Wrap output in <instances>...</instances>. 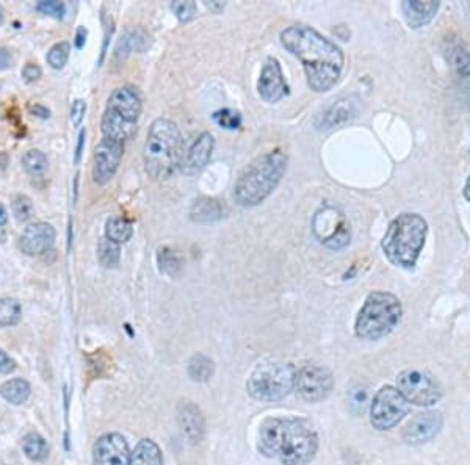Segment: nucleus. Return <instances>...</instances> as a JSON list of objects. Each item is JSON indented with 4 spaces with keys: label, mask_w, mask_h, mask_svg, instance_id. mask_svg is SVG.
<instances>
[{
    "label": "nucleus",
    "mask_w": 470,
    "mask_h": 465,
    "mask_svg": "<svg viewBox=\"0 0 470 465\" xmlns=\"http://www.w3.org/2000/svg\"><path fill=\"white\" fill-rule=\"evenodd\" d=\"M439 10V2L436 0H428V2H420V0H406L402 4L403 16L411 28H420L429 24Z\"/></svg>",
    "instance_id": "obj_20"
},
{
    "label": "nucleus",
    "mask_w": 470,
    "mask_h": 465,
    "mask_svg": "<svg viewBox=\"0 0 470 465\" xmlns=\"http://www.w3.org/2000/svg\"><path fill=\"white\" fill-rule=\"evenodd\" d=\"M257 91L260 97L268 104L279 102L281 99L289 95V87L286 79H284L282 68L276 58L269 57L265 61L257 82Z\"/></svg>",
    "instance_id": "obj_15"
},
{
    "label": "nucleus",
    "mask_w": 470,
    "mask_h": 465,
    "mask_svg": "<svg viewBox=\"0 0 470 465\" xmlns=\"http://www.w3.org/2000/svg\"><path fill=\"white\" fill-rule=\"evenodd\" d=\"M257 448L284 465H306L317 454L319 437L304 418H267L260 426Z\"/></svg>",
    "instance_id": "obj_2"
},
{
    "label": "nucleus",
    "mask_w": 470,
    "mask_h": 465,
    "mask_svg": "<svg viewBox=\"0 0 470 465\" xmlns=\"http://www.w3.org/2000/svg\"><path fill=\"white\" fill-rule=\"evenodd\" d=\"M30 384L26 381V379L22 378H14L10 379V381H6L0 387V395L2 397L11 402V405H24V402L30 398Z\"/></svg>",
    "instance_id": "obj_24"
},
{
    "label": "nucleus",
    "mask_w": 470,
    "mask_h": 465,
    "mask_svg": "<svg viewBox=\"0 0 470 465\" xmlns=\"http://www.w3.org/2000/svg\"><path fill=\"white\" fill-rule=\"evenodd\" d=\"M212 118L223 129L237 130L242 127V114L235 110H230V108H223V110L215 112Z\"/></svg>",
    "instance_id": "obj_33"
},
{
    "label": "nucleus",
    "mask_w": 470,
    "mask_h": 465,
    "mask_svg": "<svg viewBox=\"0 0 470 465\" xmlns=\"http://www.w3.org/2000/svg\"><path fill=\"white\" fill-rule=\"evenodd\" d=\"M55 229L48 223H35L30 224L26 230L22 232L19 238L21 251L27 255H41L48 252L55 243Z\"/></svg>",
    "instance_id": "obj_18"
},
{
    "label": "nucleus",
    "mask_w": 470,
    "mask_h": 465,
    "mask_svg": "<svg viewBox=\"0 0 470 465\" xmlns=\"http://www.w3.org/2000/svg\"><path fill=\"white\" fill-rule=\"evenodd\" d=\"M6 221H9V213H6V208L0 204V226H5Z\"/></svg>",
    "instance_id": "obj_49"
},
{
    "label": "nucleus",
    "mask_w": 470,
    "mask_h": 465,
    "mask_svg": "<svg viewBox=\"0 0 470 465\" xmlns=\"http://www.w3.org/2000/svg\"><path fill=\"white\" fill-rule=\"evenodd\" d=\"M410 412V402L395 387L386 385L375 395L370 407V422L376 429H392Z\"/></svg>",
    "instance_id": "obj_10"
},
{
    "label": "nucleus",
    "mask_w": 470,
    "mask_h": 465,
    "mask_svg": "<svg viewBox=\"0 0 470 465\" xmlns=\"http://www.w3.org/2000/svg\"><path fill=\"white\" fill-rule=\"evenodd\" d=\"M129 465H164V456L156 442L141 439L135 449L130 453Z\"/></svg>",
    "instance_id": "obj_23"
},
{
    "label": "nucleus",
    "mask_w": 470,
    "mask_h": 465,
    "mask_svg": "<svg viewBox=\"0 0 470 465\" xmlns=\"http://www.w3.org/2000/svg\"><path fill=\"white\" fill-rule=\"evenodd\" d=\"M13 63H14L13 53L9 49L0 48V69H10Z\"/></svg>",
    "instance_id": "obj_43"
},
{
    "label": "nucleus",
    "mask_w": 470,
    "mask_h": 465,
    "mask_svg": "<svg viewBox=\"0 0 470 465\" xmlns=\"http://www.w3.org/2000/svg\"><path fill=\"white\" fill-rule=\"evenodd\" d=\"M157 262H159V269L161 273L168 274L169 277H176L181 271V259L177 257V254L169 250V247H160L157 252Z\"/></svg>",
    "instance_id": "obj_30"
},
{
    "label": "nucleus",
    "mask_w": 470,
    "mask_h": 465,
    "mask_svg": "<svg viewBox=\"0 0 470 465\" xmlns=\"http://www.w3.org/2000/svg\"><path fill=\"white\" fill-rule=\"evenodd\" d=\"M134 235L132 223L121 216H113L105 224V238L112 240L113 243H127Z\"/></svg>",
    "instance_id": "obj_25"
},
{
    "label": "nucleus",
    "mask_w": 470,
    "mask_h": 465,
    "mask_svg": "<svg viewBox=\"0 0 470 465\" xmlns=\"http://www.w3.org/2000/svg\"><path fill=\"white\" fill-rule=\"evenodd\" d=\"M295 368L282 362H264L254 368L246 389L254 400L273 402L287 397L295 385Z\"/></svg>",
    "instance_id": "obj_8"
},
{
    "label": "nucleus",
    "mask_w": 470,
    "mask_h": 465,
    "mask_svg": "<svg viewBox=\"0 0 470 465\" xmlns=\"http://www.w3.org/2000/svg\"><path fill=\"white\" fill-rule=\"evenodd\" d=\"M36 10L46 14V16L63 19L65 13H66V6L63 2H55V0H43V2L36 5Z\"/></svg>",
    "instance_id": "obj_39"
},
{
    "label": "nucleus",
    "mask_w": 470,
    "mask_h": 465,
    "mask_svg": "<svg viewBox=\"0 0 470 465\" xmlns=\"http://www.w3.org/2000/svg\"><path fill=\"white\" fill-rule=\"evenodd\" d=\"M314 235L329 250H342L350 243V226L336 207H323L312 220Z\"/></svg>",
    "instance_id": "obj_11"
},
{
    "label": "nucleus",
    "mask_w": 470,
    "mask_h": 465,
    "mask_svg": "<svg viewBox=\"0 0 470 465\" xmlns=\"http://www.w3.org/2000/svg\"><path fill=\"white\" fill-rule=\"evenodd\" d=\"M442 414L437 410H427L414 415L403 428L402 437L410 445L427 444L437 436L442 428Z\"/></svg>",
    "instance_id": "obj_14"
},
{
    "label": "nucleus",
    "mask_w": 470,
    "mask_h": 465,
    "mask_svg": "<svg viewBox=\"0 0 470 465\" xmlns=\"http://www.w3.org/2000/svg\"><path fill=\"white\" fill-rule=\"evenodd\" d=\"M356 114V107L351 102L350 99H341L326 108V112L321 114L319 127L320 129H333L336 126L350 121L353 116Z\"/></svg>",
    "instance_id": "obj_22"
},
{
    "label": "nucleus",
    "mask_w": 470,
    "mask_h": 465,
    "mask_svg": "<svg viewBox=\"0 0 470 465\" xmlns=\"http://www.w3.org/2000/svg\"><path fill=\"white\" fill-rule=\"evenodd\" d=\"M119 46H124L126 52H132V50H144L149 48V35L144 32L141 28L132 30L129 32L124 40L121 41Z\"/></svg>",
    "instance_id": "obj_34"
},
{
    "label": "nucleus",
    "mask_w": 470,
    "mask_h": 465,
    "mask_svg": "<svg viewBox=\"0 0 470 465\" xmlns=\"http://www.w3.org/2000/svg\"><path fill=\"white\" fill-rule=\"evenodd\" d=\"M215 147V139L209 132H203L193 143L188 146V149L183 152L181 160V171L185 176L193 177L204 171V168L209 165L212 159V152Z\"/></svg>",
    "instance_id": "obj_16"
},
{
    "label": "nucleus",
    "mask_w": 470,
    "mask_h": 465,
    "mask_svg": "<svg viewBox=\"0 0 470 465\" xmlns=\"http://www.w3.org/2000/svg\"><path fill=\"white\" fill-rule=\"evenodd\" d=\"M22 449H24L28 459L35 462H41L49 456V445L46 439L38 432H30L22 440Z\"/></svg>",
    "instance_id": "obj_27"
},
{
    "label": "nucleus",
    "mask_w": 470,
    "mask_h": 465,
    "mask_svg": "<svg viewBox=\"0 0 470 465\" xmlns=\"http://www.w3.org/2000/svg\"><path fill=\"white\" fill-rule=\"evenodd\" d=\"M215 373V363L205 354L198 353L188 362V375L195 383H207Z\"/></svg>",
    "instance_id": "obj_26"
},
{
    "label": "nucleus",
    "mask_w": 470,
    "mask_h": 465,
    "mask_svg": "<svg viewBox=\"0 0 470 465\" xmlns=\"http://www.w3.org/2000/svg\"><path fill=\"white\" fill-rule=\"evenodd\" d=\"M30 113L38 116V118H43V119H48L49 116H50V112H49V108H46L40 104H36V105H32L30 107Z\"/></svg>",
    "instance_id": "obj_45"
},
{
    "label": "nucleus",
    "mask_w": 470,
    "mask_h": 465,
    "mask_svg": "<svg viewBox=\"0 0 470 465\" xmlns=\"http://www.w3.org/2000/svg\"><path fill=\"white\" fill-rule=\"evenodd\" d=\"M334 387L333 375L326 368L306 363L295 371L294 389L299 398L307 402H320L326 400Z\"/></svg>",
    "instance_id": "obj_12"
},
{
    "label": "nucleus",
    "mask_w": 470,
    "mask_h": 465,
    "mask_svg": "<svg viewBox=\"0 0 470 465\" xmlns=\"http://www.w3.org/2000/svg\"><path fill=\"white\" fill-rule=\"evenodd\" d=\"M96 465H129L130 449L121 434L112 432L99 437L95 444Z\"/></svg>",
    "instance_id": "obj_17"
},
{
    "label": "nucleus",
    "mask_w": 470,
    "mask_h": 465,
    "mask_svg": "<svg viewBox=\"0 0 470 465\" xmlns=\"http://www.w3.org/2000/svg\"><path fill=\"white\" fill-rule=\"evenodd\" d=\"M85 137H87V132L82 129L80 134H79V144H77V151H75V164H79V161H80L83 144H85Z\"/></svg>",
    "instance_id": "obj_47"
},
{
    "label": "nucleus",
    "mask_w": 470,
    "mask_h": 465,
    "mask_svg": "<svg viewBox=\"0 0 470 465\" xmlns=\"http://www.w3.org/2000/svg\"><path fill=\"white\" fill-rule=\"evenodd\" d=\"M43 74L41 68L36 63H27L24 68H22V79H24L27 83H33L38 79H40Z\"/></svg>",
    "instance_id": "obj_41"
},
{
    "label": "nucleus",
    "mask_w": 470,
    "mask_h": 465,
    "mask_svg": "<svg viewBox=\"0 0 470 465\" xmlns=\"http://www.w3.org/2000/svg\"><path fill=\"white\" fill-rule=\"evenodd\" d=\"M402 314V302L395 294L373 292L368 294L364 307L360 309L354 331L362 340H380L397 328Z\"/></svg>",
    "instance_id": "obj_7"
},
{
    "label": "nucleus",
    "mask_w": 470,
    "mask_h": 465,
    "mask_svg": "<svg viewBox=\"0 0 470 465\" xmlns=\"http://www.w3.org/2000/svg\"><path fill=\"white\" fill-rule=\"evenodd\" d=\"M281 44L303 63L307 85L315 92H326L338 82L345 57L341 48L317 30L295 24L281 33Z\"/></svg>",
    "instance_id": "obj_1"
},
{
    "label": "nucleus",
    "mask_w": 470,
    "mask_h": 465,
    "mask_svg": "<svg viewBox=\"0 0 470 465\" xmlns=\"http://www.w3.org/2000/svg\"><path fill=\"white\" fill-rule=\"evenodd\" d=\"M69 53H71V46H69V43H57L55 46H52V49L48 52V63L53 69H63L68 63Z\"/></svg>",
    "instance_id": "obj_35"
},
{
    "label": "nucleus",
    "mask_w": 470,
    "mask_h": 465,
    "mask_svg": "<svg viewBox=\"0 0 470 465\" xmlns=\"http://www.w3.org/2000/svg\"><path fill=\"white\" fill-rule=\"evenodd\" d=\"M141 108L140 92L134 87H121L114 90L109 97L101 121L102 138L126 143L135 135Z\"/></svg>",
    "instance_id": "obj_6"
},
{
    "label": "nucleus",
    "mask_w": 470,
    "mask_h": 465,
    "mask_svg": "<svg viewBox=\"0 0 470 465\" xmlns=\"http://www.w3.org/2000/svg\"><path fill=\"white\" fill-rule=\"evenodd\" d=\"M87 28H83V27H79V30H77V35H75V48L77 49H82L83 46H85V41H87Z\"/></svg>",
    "instance_id": "obj_46"
},
{
    "label": "nucleus",
    "mask_w": 470,
    "mask_h": 465,
    "mask_svg": "<svg viewBox=\"0 0 470 465\" xmlns=\"http://www.w3.org/2000/svg\"><path fill=\"white\" fill-rule=\"evenodd\" d=\"M428 224L417 213H403L390 223L383 238V251L395 267L412 268L425 245Z\"/></svg>",
    "instance_id": "obj_5"
},
{
    "label": "nucleus",
    "mask_w": 470,
    "mask_h": 465,
    "mask_svg": "<svg viewBox=\"0 0 470 465\" xmlns=\"http://www.w3.org/2000/svg\"><path fill=\"white\" fill-rule=\"evenodd\" d=\"M453 66L458 69L459 74L470 73V49L464 44H456L450 52Z\"/></svg>",
    "instance_id": "obj_36"
},
{
    "label": "nucleus",
    "mask_w": 470,
    "mask_h": 465,
    "mask_svg": "<svg viewBox=\"0 0 470 465\" xmlns=\"http://www.w3.org/2000/svg\"><path fill=\"white\" fill-rule=\"evenodd\" d=\"M122 154H124V143L113 141L109 138H102L97 143L92 155V177L96 183L105 185L113 179L119 168Z\"/></svg>",
    "instance_id": "obj_13"
},
{
    "label": "nucleus",
    "mask_w": 470,
    "mask_h": 465,
    "mask_svg": "<svg viewBox=\"0 0 470 465\" xmlns=\"http://www.w3.org/2000/svg\"><path fill=\"white\" fill-rule=\"evenodd\" d=\"M287 171V154L274 149L259 155L238 176L234 185V201L242 207H254L272 195Z\"/></svg>",
    "instance_id": "obj_3"
},
{
    "label": "nucleus",
    "mask_w": 470,
    "mask_h": 465,
    "mask_svg": "<svg viewBox=\"0 0 470 465\" xmlns=\"http://www.w3.org/2000/svg\"><path fill=\"white\" fill-rule=\"evenodd\" d=\"M171 10L174 11L176 18L179 19L182 24H187V22L193 21L198 14V5L193 2V0H177V2L171 4Z\"/></svg>",
    "instance_id": "obj_37"
},
{
    "label": "nucleus",
    "mask_w": 470,
    "mask_h": 465,
    "mask_svg": "<svg viewBox=\"0 0 470 465\" xmlns=\"http://www.w3.org/2000/svg\"><path fill=\"white\" fill-rule=\"evenodd\" d=\"M182 134L177 124L159 118L151 124L144 141L143 159L146 173L154 181H165L181 166L183 155Z\"/></svg>",
    "instance_id": "obj_4"
},
{
    "label": "nucleus",
    "mask_w": 470,
    "mask_h": 465,
    "mask_svg": "<svg viewBox=\"0 0 470 465\" xmlns=\"http://www.w3.org/2000/svg\"><path fill=\"white\" fill-rule=\"evenodd\" d=\"M22 315L21 304L16 299H0V326H14L18 324Z\"/></svg>",
    "instance_id": "obj_31"
},
{
    "label": "nucleus",
    "mask_w": 470,
    "mask_h": 465,
    "mask_svg": "<svg viewBox=\"0 0 470 465\" xmlns=\"http://www.w3.org/2000/svg\"><path fill=\"white\" fill-rule=\"evenodd\" d=\"M397 389L407 402L417 406H433L442 397L434 376L417 368L403 370L397 378Z\"/></svg>",
    "instance_id": "obj_9"
},
{
    "label": "nucleus",
    "mask_w": 470,
    "mask_h": 465,
    "mask_svg": "<svg viewBox=\"0 0 470 465\" xmlns=\"http://www.w3.org/2000/svg\"><path fill=\"white\" fill-rule=\"evenodd\" d=\"M204 4H205L207 9H209L215 14L221 13L223 10H225V6H226L225 2H218V0H215V2H204Z\"/></svg>",
    "instance_id": "obj_48"
},
{
    "label": "nucleus",
    "mask_w": 470,
    "mask_h": 465,
    "mask_svg": "<svg viewBox=\"0 0 470 465\" xmlns=\"http://www.w3.org/2000/svg\"><path fill=\"white\" fill-rule=\"evenodd\" d=\"M4 24V10H2V6H0V26Z\"/></svg>",
    "instance_id": "obj_51"
},
{
    "label": "nucleus",
    "mask_w": 470,
    "mask_h": 465,
    "mask_svg": "<svg viewBox=\"0 0 470 465\" xmlns=\"http://www.w3.org/2000/svg\"><path fill=\"white\" fill-rule=\"evenodd\" d=\"M459 77H461V90H462V92H464L466 104L470 110V73L459 74Z\"/></svg>",
    "instance_id": "obj_44"
},
{
    "label": "nucleus",
    "mask_w": 470,
    "mask_h": 465,
    "mask_svg": "<svg viewBox=\"0 0 470 465\" xmlns=\"http://www.w3.org/2000/svg\"><path fill=\"white\" fill-rule=\"evenodd\" d=\"M13 215L19 223H27L28 220H32V216L35 213V207L32 199L26 195H19L13 199Z\"/></svg>",
    "instance_id": "obj_32"
},
{
    "label": "nucleus",
    "mask_w": 470,
    "mask_h": 465,
    "mask_svg": "<svg viewBox=\"0 0 470 465\" xmlns=\"http://www.w3.org/2000/svg\"><path fill=\"white\" fill-rule=\"evenodd\" d=\"M368 405L367 387H353L350 392V407L354 414H364Z\"/></svg>",
    "instance_id": "obj_38"
},
{
    "label": "nucleus",
    "mask_w": 470,
    "mask_h": 465,
    "mask_svg": "<svg viewBox=\"0 0 470 465\" xmlns=\"http://www.w3.org/2000/svg\"><path fill=\"white\" fill-rule=\"evenodd\" d=\"M22 166L30 176H43L49 168V160L46 154L38 149H30L22 155Z\"/></svg>",
    "instance_id": "obj_28"
},
{
    "label": "nucleus",
    "mask_w": 470,
    "mask_h": 465,
    "mask_svg": "<svg viewBox=\"0 0 470 465\" xmlns=\"http://www.w3.org/2000/svg\"><path fill=\"white\" fill-rule=\"evenodd\" d=\"M85 112H87V104H85L82 99L74 100V104L71 107V121L75 127H79L82 124L85 118Z\"/></svg>",
    "instance_id": "obj_40"
},
{
    "label": "nucleus",
    "mask_w": 470,
    "mask_h": 465,
    "mask_svg": "<svg viewBox=\"0 0 470 465\" xmlns=\"http://www.w3.org/2000/svg\"><path fill=\"white\" fill-rule=\"evenodd\" d=\"M97 257L102 267L114 268L121 259V247L118 243H113L112 240L104 237L97 245Z\"/></svg>",
    "instance_id": "obj_29"
},
{
    "label": "nucleus",
    "mask_w": 470,
    "mask_h": 465,
    "mask_svg": "<svg viewBox=\"0 0 470 465\" xmlns=\"http://www.w3.org/2000/svg\"><path fill=\"white\" fill-rule=\"evenodd\" d=\"M464 196H466V199L470 203V176H469V179L466 182V187H464Z\"/></svg>",
    "instance_id": "obj_50"
},
{
    "label": "nucleus",
    "mask_w": 470,
    "mask_h": 465,
    "mask_svg": "<svg viewBox=\"0 0 470 465\" xmlns=\"http://www.w3.org/2000/svg\"><path fill=\"white\" fill-rule=\"evenodd\" d=\"M177 422L185 436L191 445L201 444L205 432V420L195 402L191 401H181L177 405Z\"/></svg>",
    "instance_id": "obj_19"
},
{
    "label": "nucleus",
    "mask_w": 470,
    "mask_h": 465,
    "mask_svg": "<svg viewBox=\"0 0 470 465\" xmlns=\"http://www.w3.org/2000/svg\"><path fill=\"white\" fill-rule=\"evenodd\" d=\"M14 370H16V362L4 350H0V375H10Z\"/></svg>",
    "instance_id": "obj_42"
},
{
    "label": "nucleus",
    "mask_w": 470,
    "mask_h": 465,
    "mask_svg": "<svg viewBox=\"0 0 470 465\" xmlns=\"http://www.w3.org/2000/svg\"><path fill=\"white\" fill-rule=\"evenodd\" d=\"M223 216H225V204L217 198H198L190 207V220L198 224H210L220 221Z\"/></svg>",
    "instance_id": "obj_21"
}]
</instances>
